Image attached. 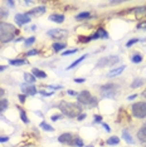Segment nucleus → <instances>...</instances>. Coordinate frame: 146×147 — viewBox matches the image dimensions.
<instances>
[{"label": "nucleus", "mask_w": 146, "mask_h": 147, "mask_svg": "<svg viewBox=\"0 0 146 147\" xmlns=\"http://www.w3.org/2000/svg\"><path fill=\"white\" fill-rule=\"evenodd\" d=\"M49 20L61 24V23L64 22V15H62V14H52L51 16H49Z\"/></svg>", "instance_id": "nucleus-12"}, {"label": "nucleus", "mask_w": 146, "mask_h": 147, "mask_svg": "<svg viewBox=\"0 0 146 147\" xmlns=\"http://www.w3.org/2000/svg\"><path fill=\"white\" fill-rule=\"evenodd\" d=\"M137 138L140 140L142 143H146V126L142 127L140 131L137 132Z\"/></svg>", "instance_id": "nucleus-13"}, {"label": "nucleus", "mask_w": 146, "mask_h": 147, "mask_svg": "<svg viewBox=\"0 0 146 147\" xmlns=\"http://www.w3.org/2000/svg\"><path fill=\"white\" fill-rule=\"evenodd\" d=\"M137 29H146V22H142L137 25Z\"/></svg>", "instance_id": "nucleus-36"}, {"label": "nucleus", "mask_w": 146, "mask_h": 147, "mask_svg": "<svg viewBox=\"0 0 146 147\" xmlns=\"http://www.w3.org/2000/svg\"><path fill=\"white\" fill-rule=\"evenodd\" d=\"M78 49H69V51H66L63 52V55H69V54H74V53H77Z\"/></svg>", "instance_id": "nucleus-32"}, {"label": "nucleus", "mask_w": 146, "mask_h": 147, "mask_svg": "<svg viewBox=\"0 0 146 147\" xmlns=\"http://www.w3.org/2000/svg\"><path fill=\"white\" fill-rule=\"evenodd\" d=\"M118 62V57H107V58H102L101 61L97 63L98 67H102V65H114Z\"/></svg>", "instance_id": "nucleus-7"}, {"label": "nucleus", "mask_w": 146, "mask_h": 147, "mask_svg": "<svg viewBox=\"0 0 146 147\" xmlns=\"http://www.w3.org/2000/svg\"><path fill=\"white\" fill-rule=\"evenodd\" d=\"M142 83H144V79L137 78V79H135V81L131 83V87H132V88H137V87H140Z\"/></svg>", "instance_id": "nucleus-23"}, {"label": "nucleus", "mask_w": 146, "mask_h": 147, "mask_svg": "<svg viewBox=\"0 0 146 147\" xmlns=\"http://www.w3.org/2000/svg\"><path fill=\"white\" fill-rule=\"evenodd\" d=\"M101 93L106 98H114L118 93V86L115 83H107L101 87Z\"/></svg>", "instance_id": "nucleus-3"}, {"label": "nucleus", "mask_w": 146, "mask_h": 147, "mask_svg": "<svg viewBox=\"0 0 146 147\" xmlns=\"http://www.w3.org/2000/svg\"><path fill=\"white\" fill-rule=\"evenodd\" d=\"M74 145H76V146H83V140L76 138V140H74Z\"/></svg>", "instance_id": "nucleus-33"}, {"label": "nucleus", "mask_w": 146, "mask_h": 147, "mask_svg": "<svg viewBox=\"0 0 146 147\" xmlns=\"http://www.w3.org/2000/svg\"><path fill=\"white\" fill-rule=\"evenodd\" d=\"M78 101L83 105H93L96 103V98H93L88 91H82L78 94Z\"/></svg>", "instance_id": "nucleus-5"}, {"label": "nucleus", "mask_w": 146, "mask_h": 147, "mask_svg": "<svg viewBox=\"0 0 146 147\" xmlns=\"http://www.w3.org/2000/svg\"><path fill=\"white\" fill-rule=\"evenodd\" d=\"M103 127L106 128V131H107V132L111 131V129H110V127H108V125H106V123H103Z\"/></svg>", "instance_id": "nucleus-45"}, {"label": "nucleus", "mask_w": 146, "mask_h": 147, "mask_svg": "<svg viewBox=\"0 0 146 147\" xmlns=\"http://www.w3.org/2000/svg\"><path fill=\"white\" fill-rule=\"evenodd\" d=\"M59 109L62 111L63 115L71 117V118H73V117H78L79 115V111H81V108L74 105V103H69V102H66V101H62L61 103H59Z\"/></svg>", "instance_id": "nucleus-2"}, {"label": "nucleus", "mask_w": 146, "mask_h": 147, "mask_svg": "<svg viewBox=\"0 0 146 147\" xmlns=\"http://www.w3.org/2000/svg\"><path fill=\"white\" fill-rule=\"evenodd\" d=\"M58 141L61 143H64V145H74V140H73V136L71 133H63L58 137Z\"/></svg>", "instance_id": "nucleus-8"}, {"label": "nucleus", "mask_w": 146, "mask_h": 147, "mask_svg": "<svg viewBox=\"0 0 146 147\" xmlns=\"http://www.w3.org/2000/svg\"><path fill=\"white\" fill-rule=\"evenodd\" d=\"M89 40H92V38H91V36H89V38H88V36H79V42H89Z\"/></svg>", "instance_id": "nucleus-34"}, {"label": "nucleus", "mask_w": 146, "mask_h": 147, "mask_svg": "<svg viewBox=\"0 0 146 147\" xmlns=\"http://www.w3.org/2000/svg\"><path fill=\"white\" fill-rule=\"evenodd\" d=\"M99 36H102V38H107L108 36V34L107 33H106L103 29H98V32L96 33L95 35H92L91 38H92V40H95V39H97V38H99Z\"/></svg>", "instance_id": "nucleus-17"}, {"label": "nucleus", "mask_w": 146, "mask_h": 147, "mask_svg": "<svg viewBox=\"0 0 146 147\" xmlns=\"http://www.w3.org/2000/svg\"><path fill=\"white\" fill-rule=\"evenodd\" d=\"M8 108V101L6 99H0V113Z\"/></svg>", "instance_id": "nucleus-24"}, {"label": "nucleus", "mask_w": 146, "mask_h": 147, "mask_svg": "<svg viewBox=\"0 0 146 147\" xmlns=\"http://www.w3.org/2000/svg\"><path fill=\"white\" fill-rule=\"evenodd\" d=\"M15 20L19 25H24V24H28V23L30 22V16H28L26 14H16Z\"/></svg>", "instance_id": "nucleus-9"}, {"label": "nucleus", "mask_w": 146, "mask_h": 147, "mask_svg": "<svg viewBox=\"0 0 146 147\" xmlns=\"http://www.w3.org/2000/svg\"><path fill=\"white\" fill-rule=\"evenodd\" d=\"M59 117H61V116H59V115H55V116H52V119H53V121H58V118H59Z\"/></svg>", "instance_id": "nucleus-41"}, {"label": "nucleus", "mask_w": 146, "mask_h": 147, "mask_svg": "<svg viewBox=\"0 0 146 147\" xmlns=\"http://www.w3.org/2000/svg\"><path fill=\"white\" fill-rule=\"evenodd\" d=\"M74 82H76V83H84L86 79H84V78H76Z\"/></svg>", "instance_id": "nucleus-37"}, {"label": "nucleus", "mask_w": 146, "mask_h": 147, "mask_svg": "<svg viewBox=\"0 0 146 147\" xmlns=\"http://www.w3.org/2000/svg\"><path fill=\"white\" fill-rule=\"evenodd\" d=\"M44 13H45V8H44V6H36V8L32 9L30 11L26 13V15H28V16H30V15H33V16H39V15L44 14Z\"/></svg>", "instance_id": "nucleus-10"}, {"label": "nucleus", "mask_w": 146, "mask_h": 147, "mask_svg": "<svg viewBox=\"0 0 146 147\" xmlns=\"http://www.w3.org/2000/svg\"><path fill=\"white\" fill-rule=\"evenodd\" d=\"M137 42H139V39H131L130 42L126 43V47H131L132 44H135V43H137Z\"/></svg>", "instance_id": "nucleus-35"}, {"label": "nucleus", "mask_w": 146, "mask_h": 147, "mask_svg": "<svg viewBox=\"0 0 146 147\" xmlns=\"http://www.w3.org/2000/svg\"><path fill=\"white\" fill-rule=\"evenodd\" d=\"M36 53H38V51H35V49H34V51H29L28 55H34V54H36Z\"/></svg>", "instance_id": "nucleus-40"}, {"label": "nucleus", "mask_w": 146, "mask_h": 147, "mask_svg": "<svg viewBox=\"0 0 146 147\" xmlns=\"http://www.w3.org/2000/svg\"><path fill=\"white\" fill-rule=\"evenodd\" d=\"M41 127L43 129H45V131H48V132H52V131H54V128L53 127H51L48 125V123H45V122H42L41 123Z\"/></svg>", "instance_id": "nucleus-26"}, {"label": "nucleus", "mask_w": 146, "mask_h": 147, "mask_svg": "<svg viewBox=\"0 0 146 147\" xmlns=\"http://www.w3.org/2000/svg\"><path fill=\"white\" fill-rule=\"evenodd\" d=\"M9 141V137L4 136V137H0V142H8Z\"/></svg>", "instance_id": "nucleus-38"}, {"label": "nucleus", "mask_w": 146, "mask_h": 147, "mask_svg": "<svg viewBox=\"0 0 146 147\" xmlns=\"http://www.w3.org/2000/svg\"><path fill=\"white\" fill-rule=\"evenodd\" d=\"M64 48H66V44H63V43H54V44H53V49H54L55 52H59Z\"/></svg>", "instance_id": "nucleus-22"}, {"label": "nucleus", "mask_w": 146, "mask_h": 147, "mask_svg": "<svg viewBox=\"0 0 146 147\" xmlns=\"http://www.w3.org/2000/svg\"><path fill=\"white\" fill-rule=\"evenodd\" d=\"M118 142H120V138H118V137H116V136H114V137H111V138L107 140L108 145H117Z\"/></svg>", "instance_id": "nucleus-25"}, {"label": "nucleus", "mask_w": 146, "mask_h": 147, "mask_svg": "<svg viewBox=\"0 0 146 147\" xmlns=\"http://www.w3.org/2000/svg\"><path fill=\"white\" fill-rule=\"evenodd\" d=\"M22 89H23V92L25 93V94H30V96H33V94H35L36 93V88L34 86H29V87H26L25 84H22Z\"/></svg>", "instance_id": "nucleus-11"}, {"label": "nucleus", "mask_w": 146, "mask_h": 147, "mask_svg": "<svg viewBox=\"0 0 146 147\" xmlns=\"http://www.w3.org/2000/svg\"><path fill=\"white\" fill-rule=\"evenodd\" d=\"M91 16V14H89L88 11H84V13H81V14H78L77 16H76V19L77 20H83V19H87Z\"/></svg>", "instance_id": "nucleus-21"}, {"label": "nucleus", "mask_w": 146, "mask_h": 147, "mask_svg": "<svg viewBox=\"0 0 146 147\" xmlns=\"http://www.w3.org/2000/svg\"><path fill=\"white\" fill-rule=\"evenodd\" d=\"M4 94H5V91H4L3 88H0V98H1V97L4 96Z\"/></svg>", "instance_id": "nucleus-43"}, {"label": "nucleus", "mask_w": 146, "mask_h": 147, "mask_svg": "<svg viewBox=\"0 0 146 147\" xmlns=\"http://www.w3.org/2000/svg\"><path fill=\"white\" fill-rule=\"evenodd\" d=\"M48 35L53 36L54 39H62V38H64V36L68 35V32L63 30V29H53V30L48 32Z\"/></svg>", "instance_id": "nucleus-6"}, {"label": "nucleus", "mask_w": 146, "mask_h": 147, "mask_svg": "<svg viewBox=\"0 0 146 147\" xmlns=\"http://www.w3.org/2000/svg\"><path fill=\"white\" fill-rule=\"evenodd\" d=\"M122 137H124L125 141L127 142V143H130V145H132V143H134V140H132V137H131L130 133H128L127 129H124V131H122Z\"/></svg>", "instance_id": "nucleus-15"}, {"label": "nucleus", "mask_w": 146, "mask_h": 147, "mask_svg": "<svg viewBox=\"0 0 146 147\" xmlns=\"http://www.w3.org/2000/svg\"><path fill=\"white\" fill-rule=\"evenodd\" d=\"M5 69H6V65H0V72L5 71Z\"/></svg>", "instance_id": "nucleus-48"}, {"label": "nucleus", "mask_w": 146, "mask_h": 147, "mask_svg": "<svg viewBox=\"0 0 146 147\" xmlns=\"http://www.w3.org/2000/svg\"><path fill=\"white\" fill-rule=\"evenodd\" d=\"M19 101H20V102H24V101H25V96H23V94L19 96Z\"/></svg>", "instance_id": "nucleus-42"}, {"label": "nucleus", "mask_w": 146, "mask_h": 147, "mask_svg": "<svg viewBox=\"0 0 146 147\" xmlns=\"http://www.w3.org/2000/svg\"><path fill=\"white\" fill-rule=\"evenodd\" d=\"M95 121H96V122H101V117H99V116H96V117H95Z\"/></svg>", "instance_id": "nucleus-46"}, {"label": "nucleus", "mask_w": 146, "mask_h": 147, "mask_svg": "<svg viewBox=\"0 0 146 147\" xmlns=\"http://www.w3.org/2000/svg\"><path fill=\"white\" fill-rule=\"evenodd\" d=\"M87 147H93V146H87Z\"/></svg>", "instance_id": "nucleus-50"}, {"label": "nucleus", "mask_w": 146, "mask_h": 147, "mask_svg": "<svg viewBox=\"0 0 146 147\" xmlns=\"http://www.w3.org/2000/svg\"><path fill=\"white\" fill-rule=\"evenodd\" d=\"M20 118L23 119V122H24V123H29V119H28V117H26V115H25L24 111L20 112Z\"/></svg>", "instance_id": "nucleus-29"}, {"label": "nucleus", "mask_w": 146, "mask_h": 147, "mask_svg": "<svg viewBox=\"0 0 146 147\" xmlns=\"http://www.w3.org/2000/svg\"><path fill=\"white\" fill-rule=\"evenodd\" d=\"M24 78H25V81L28 83H34L36 81V78L32 74V73H24Z\"/></svg>", "instance_id": "nucleus-19"}, {"label": "nucleus", "mask_w": 146, "mask_h": 147, "mask_svg": "<svg viewBox=\"0 0 146 147\" xmlns=\"http://www.w3.org/2000/svg\"><path fill=\"white\" fill-rule=\"evenodd\" d=\"M86 58H87V54L82 55V57H81V58H78V59H77V61H76V62H73V63H72V64H71V65H68V67H67V69H72V68H73V67L78 65V64H79V63H81V62H83V61H84V59H86Z\"/></svg>", "instance_id": "nucleus-18"}, {"label": "nucleus", "mask_w": 146, "mask_h": 147, "mask_svg": "<svg viewBox=\"0 0 146 147\" xmlns=\"http://www.w3.org/2000/svg\"><path fill=\"white\" fill-rule=\"evenodd\" d=\"M18 33V30L15 29V26L13 24L5 22H0V42L3 43H8L14 39L15 34Z\"/></svg>", "instance_id": "nucleus-1"}, {"label": "nucleus", "mask_w": 146, "mask_h": 147, "mask_svg": "<svg viewBox=\"0 0 146 147\" xmlns=\"http://www.w3.org/2000/svg\"><path fill=\"white\" fill-rule=\"evenodd\" d=\"M32 74L35 77V78H45L47 77V74H45L43 71H39V69H36V68H33V71H32Z\"/></svg>", "instance_id": "nucleus-16"}, {"label": "nucleus", "mask_w": 146, "mask_h": 147, "mask_svg": "<svg viewBox=\"0 0 146 147\" xmlns=\"http://www.w3.org/2000/svg\"><path fill=\"white\" fill-rule=\"evenodd\" d=\"M136 97H137V96H136V94H134V96H130V97H128V101H132V99H135L136 98Z\"/></svg>", "instance_id": "nucleus-44"}, {"label": "nucleus", "mask_w": 146, "mask_h": 147, "mask_svg": "<svg viewBox=\"0 0 146 147\" xmlns=\"http://www.w3.org/2000/svg\"><path fill=\"white\" fill-rule=\"evenodd\" d=\"M84 118H86V113H83V115H79V116H78V121H83Z\"/></svg>", "instance_id": "nucleus-39"}, {"label": "nucleus", "mask_w": 146, "mask_h": 147, "mask_svg": "<svg viewBox=\"0 0 146 147\" xmlns=\"http://www.w3.org/2000/svg\"><path fill=\"white\" fill-rule=\"evenodd\" d=\"M125 68H126L125 65H121V67H118V68H116V69H114V71H111V72H110V73H108V77H115V76H118V74H121V73L125 71Z\"/></svg>", "instance_id": "nucleus-14"}, {"label": "nucleus", "mask_w": 146, "mask_h": 147, "mask_svg": "<svg viewBox=\"0 0 146 147\" xmlns=\"http://www.w3.org/2000/svg\"><path fill=\"white\" fill-rule=\"evenodd\" d=\"M9 63L11 65H23V64H26V61H24V59H11Z\"/></svg>", "instance_id": "nucleus-20"}, {"label": "nucleus", "mask_w": 146, "mask_h": 147, "mask_svg": "<svg viewBox=\"0 0 146 147\" xmlns=\"http://www.w3.org/2000/svg\"><path fill=\"white\" fill-rule=\"evenodd\" d=\"M131 61L134 62V63H140V62L142 61V58H141V55H140V54H136V55L132 57Z\"/></svg>", "instance_id": "nucleus-28"}, {"label": "nucleus", "mask_w": 146, "mask_h": 147, "mask_svg": "<svg viewBox=\"0 0 146 147\" xmlns=\"http://www.w3.org/2000/svg\"><path fill=\"white\" fill-rule=\"evenodd\" d=\"M6 16H8V11H6L5 9L0 8V19H3V18H6Z\"/></svg>", "instance_id": "nucleus-31"}, {"label": "nucleus", "mask_w": 146, "mask_h": 147, "mask_svg": "<svg viewBox=\"0 0 146 147\" xmlns=\"http://www.w3.org/2000/svg\"><path fill=\"white\" fill-rule=\"evenodd\" d=\"M135 13H136V15H137V16H141L142 14H145V13H146V8H136Z\"/></svg>", "instance_id": "nucleus-27"}, {"label": "nucleus", "mask_w": 146, "mask_h": 147, "mask_svg": "<svg viewBox=\"0 0 146 147\" xmlns=\"http://www.w3.org/2000/svg\"><path fill=\"white\" fill-rule=\"evenodd\" d=\"M34 42H35V38H34V36H32V38H28V39L25 40V45L29 47V45H32Z\"/></svg>", "instance_id": "nucleus-30"}, {"label": "nucleus", "mask_w": 146, "mask_h": 147, "mask_svg": "<svg viewBox=\"0 0 146 147\" xmlns=\"http://www.w3.org/2000/svg\"><path fill=\"white\" fill-rule=\"evenodd\" d=\"M132 115L137 118H145L146 117V102H137L131 108Z\"/></svg>", "instance_id": "nucleus-4"}, {"label": "nucleus", "mask_w": 146, "mask_h": 147, "mask_svg": "<svg viewBox=\"0 0 146 147\" xmlns=\"http://www.w3.org/2000/svg\"><path fill=\"white\" fill-rule=\"evenodd\" d=\"M8 4H9V5H13V6H14V1H8Z\"/></svg>", "instance_id": "nucleus-49"}, {"label": "nucleus", "mask_w": 146, "mask_h": 147, "mask_svg": "<svg viewBox=\"0 0 146 147\" xmlns=\"http://www.w3.org/2000/svg\"><path fill=\"white\" fill-rule=\"evenodd\" d=\"M68 94H71V96H76L77 93H76L74 91H68Z\"/></svg>", "instance_id": "nucleus-47"}]
</instances>
